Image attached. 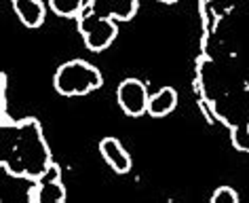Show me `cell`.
<instances>
[{"label": "cell", "mask_w": 249, "mask_h": 203, "mask_svg": "<svg viewBox=\"0 0 249 203\" xmlns=\"http://www.w3.org/2000/svg\"><path fill=\"white\" fill-rule=\"evenodd\" d=\"M0 159L2 167L15 178L36 180L51 165L49 144L42 135V127L34 116L21 121H9L2 112V135H0Z\"/></svg>", "instance_id": "cell-1"}, {"label": "cell", "mask_w": 249, "mask_h": 203, "mask_svg": "<svg viewBox=\"0 0 249 203\" xmlns=\"http://www.w3.org/2000/svg\"><path fill=\"white\" fill-rule=\"evenodd\" d=\"M53 85L57 93L66 97L87 95L104 85V76L93 64L85 59H70L57 68L53 76Z\"/></svg>", "instance_id": "cell-2"}, {"label": "cell", "mask_w": 249, "mask_h": 203, "mask_svg": "<svg viewBox=\"0 0 249 203\" xmlns=\"http://www.w3.org/2000/svg\"><path fill=\"white\" fill-rule=\"evenodd\" d=\"M140 9V0H87L83 17L99 21H129Z\"/></svg>", "instance_id": "cell-3"}, {"label": "cell", "mask_w": 249, "mask_h": 203, "mask_svg": "<svg viewBox=\"0 0 249 203\" xmlns=\"http://www.w3.org/2000/svg\"><path fill=\"white\" fill-rule=\"evenodd\" d=\"M78 32L83 34L87 49L93 53H99V51H106L114 42L118 28H116V21H99V19L78 15Z\"/></svg>", "instance_id": "cell-4"}, {"label": "cell", "mask_w": 249, "mask_h": 203, "mask_svg": "<svg viewBox=\"0 0 249 203\" xmlns=\"http://www.w3.org/2000/svg\"><path fill=\"white\" fill-rule=\"evenodd\" d=\"M28 199L32 203H64L66 201V188L61 182V169L57 163H51L49 169L40 178L34 180V186L30 188Z\"/></svg>", "instance_id": "cell-5"}, {"label": "cell", "mask_w": 249, "mask_h": 203, "mask_svg": "<svg viewBox=\"0 0 249 203\" xmlns=\"http://www.w3.org/2000/svg\"><path fill=\"white\" fill-rule=\"evenodd\" d=\"M116 100L118 106L127 116H142L148 112V89L140 78H124L116 89Z\"/></svg>", "instance_id": "cell-6"}, {"label": "cell", "mask_w": 249, "mask_h": 203, "mask_svg": "<svg viewBox=\"0 0 249 203\" xmlns=\"http://www.w3.org/2000/svg\"><path fill=\"white\" fill-rule=\"evenodd\" d=\"M99 152L104 161L110 165L116 174H127L131 169V155L124 150V146L116 138H104L99 142Z\"/></svg>", "instance_id": "cell-7"}, {"label": "cell", "mask_w": 249, "mask_h": 203, "mask_svg": "<svg viewBox=\"0 0 249 203\" xmlns=\"http://www.w3.org/2000/svg\"><path fill=\"white\" fill-rule=\"evenodd\" d=\"M15 15L19 17V21L28 28H40L45 23L47 9L42 4V0H11Z\"/></svg>", "instance_id": "cell-8"}, {"label": "cell", "mask_w": 249, "mask_h": 203, "mask_svg": "<svg viewBox=\"0 0 249 203\" xmlns=\"http://www.w3.org/2000/svg\"><path fill=\"white\" fill-rule=\"evenodd\" d=\"M178 106V91L173 87H163L148 100V114L150 116H167Z\"/></svg>", "instance_id": "cell-9"}, {"label": "cell", "mask_w": 249, "mask_h": 203, "mask_svg": "<svg viewBox=\"0 0 249 203\" xmlns=\"http://www.w3.org/2000/svg\"><path fill=\"white\" fill-rule=\"evenodd\" d=\"M85 4V0H49V7L59 17H78Z\"/></svg>", "instance_id": "cell-10"}, {"label": "cell", "mask_w": 249, "mask_h": 203, "mask_svg": "<svg viewBox=\"0 0 249 203\" xmlns=\"http://www.w3.org/2000/svg\"><path fill=\"white\" fill-rule=\"evenodd\" d=\"M211 203H239V195L230 186H220L211 195Z\"/></svg>", "instance_id": "cell-11"}, {"label": "cell", "mask_w": 249, "mask_h": 203, "mask_svg": "<svg viewBox=\"0 0 249 203\" xmlns=\"http://www.w3.org/2000/svg\"><path fill=\"white\" fill-rule=\"evenodd\" d=\"M159 2H165V4H173V2H178V0H159Z\"/></svg>", "instance_id": "cell-12"}]
</instances>
